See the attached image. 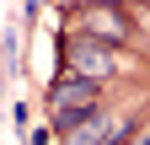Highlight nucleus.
<instances>
[{
  "instance_id": "f257e3e1",
  "label": "nucleus",
  "mask_w": 150,
  "mask_h": 145,
  "mask_svg": "<svg viewBox=\"0 0 150 145\" xmlns=\"http://www.w3.org/2000/svg\"><path fill=\"white\" fill-rule=\"evenodd\" d=\"M97 107H102V81H86L75 70H64L54 81V92H48V124L59 134H75V129H86L97 118Z\"/></svg>"
},
{
  "instance_id": "20e7f679",
  "label": "nucleus",
  "mask_w": 150,
  "mask_h": 145,
  "mask_svg": "<svg viewBox=\"0 0 150 145\" xmlns=\"http://www.w3.org/2000/svg\"><path fill=\"white\" fill-rule=\"evenodd\" d=\"M134 145H150V134H134Z\"/></svg>"
},
{
  "instance_id": "7ed1b4c3",
  "label": "nucleus",
  "mask_w": 150,
  "mask_h": 145,
  "mask_svg": "<svg viewBox=\"0 0 150 145\" xmlns=\"http://www.w3.org/2000/svg\"><path fill=\"white\" fill-rule=\"evenodd\" d=\"M81 16H86V32H91V38H102V43H123V38H129V22L118 16V6L81 11Z\"/></svg>"
},
{
  "instance_id": "f03ea898",
  "label": "nucleus",
  "mask_w": 150,
  "mask_h": 145,
  "mask_svg": "<svg viewBox=\"0 0 150 145\" xmlns=\"http://www.w3.org/2000/svg\"><path fill=\"white\" fill-rule=\"evenodd\" d=\"M112 43H102V38H70V48H64V65L75 70V75H86V81H107V75H118V54H107Z\"/></svg>"
}]
</instances>
